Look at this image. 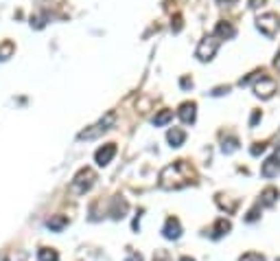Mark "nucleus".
Wrapping results in <instances>:
<instances>
[{
    "mask_svg": "<svg viewBox=\"0 0 280 261\" xmlns=\"http://www.w3.org/2000/svg\"><path fill=\"white\" fill-rule=\"evenodd\" d=\"M197 180L195 169L191 167V163L186 160H175L173 165L164 167L160 171V187L162 189H182V187H189Z\"/></svg>",
    "mask_w": 280,
    "mask_h": 261,
    "instance_id": "1",
    "label": "nucleus"
},
{
    "mask_svg": "<svg viewBox=\"0 0 280 261\" xmlns=\"http://www.w3.org/2000/svg\"><path fill=\"white\" fill-rule=\"evenodd\" d=\"M95 180H97V173L92 171L90 167H83V169H79V173H77L75 178H72V182H70V191H72V193H77V196H83L85 191H90V189H92Z\"/></svg>",
    "mask_w": 280,
    "mask_h": 261,
    "instance_id": "2",
    "label": "nucleus"
},
{
    "mask_svg": "<svg viewBox=\"0 0 280 261\" xmlns=\"http://www.w3.org/2000/svg\"><path fill=\"white\" fill-rule=\"evenodd\" d=\"M219 44H221V40H219L215 33H212V35H206L197 46V53H195L197 59H202V62H210V59L215 57Z\"/></svg>",
    "mask_w": 280,
    "mask_h": 261,
    "instance_id": "3",
    "label": "nucleus"
},
{
    "mask_svg": "<svg viewBox=\"0 0 280 261\" xmlns=\"http://www.w3.org/2000/svg\"><path fill=\"white\" fill-rule=\"evenodd\" d=\"M114 121H116V115H114V112H108V115H105L97 125H92V130H83L81 134H79V140L97 138L101 132H108V130L112 128V125H114Z\"/></svg>",
    "mask_w": 280,
    "mask_h": 261,
    "instance_id": "4",
    "label": "nucleus"
},
{
    "mask_svg": "<svg viewBox=\"0 0 280 261\" xmlns=\"http://www.w3.org/2000/svg\"><path fill=\"white\" fill-rule=\"evenodd\" d=\"M278 24H280V18H278V13H274V11L263 13V16H258V20H256L258 31L265 33L267 38H274V35H276Z\"/></svg>",
    "mask_w": 280,
    "mask_h": 261,
    "instance_id": "5",
    "label": "nucleus"
},
{
    "mask_svg": "<svg viewBox=\"0 0 280 261\" xmlns=\"http://www.w3.org/2000/svg\"><path fill=\"white\" fill-rule=\"evenodd\" d=\"M254 92H256V97H261V99H269V97L276 92V82H274L271 77L263 75V77H261V82H256Z\"/></svg>",
    "mask_w": 280,
    "mask_h": 261,
    "instance_id": "6",
    "label": "nucleus"
},
{
    "mask_svg": "<svg viewBox=\"0 0 280 261\" xmlns=\"http://www.w3.org/2000/svg\"><path fill=\"white\" fill-rule=\"evenodd\" d=\"M114 156H116V145L114 143H108V145H103L101 150H97L95 160H97L99 167H105V165L112 163V158H114Z\"/></svg>",
    "mask_w": 280,
    "mask_h": 261,
    "instance_id": "7",
    "label": "nucleus"
},
{
    "mask_svg": "<svg viewBox=\"0 0 280 261\" xmlns=\"http://www.w3.org/2000/svg\"><path fill=\"white\" fill-rule=\"evenodd\" d=\"M261 173H263L265 178H274V176H278V173H280V156H278V154H276V156H269L267 160H265Z\"/></svg>",
    "mask_w": 280,
    "mask_h": 261,
    "instance_id": "8",
    "label": "nucleus"
},
{
    "mask_svg": "<svg viewBox=\"0 0 280 261\" xmlns=\"http://www.w3.org/2000/svg\"><path fill=\"white\" fill-rule=\"evenodd\" d=\"M162 235H164L166 239H177L179 235H182V224H179L177 217H169V219H166Z\"/></svg>",
    "mask_w": 280,
    "mask_h": 261,
    "instance_id": "9",
    "label": "nucleus"
},
{
    "mask_svg": "<svg viewBox=\"0 0 280 261\" xmlns=\"http://www.w3.org/2000/svg\"><path fill=\"white\" fill-rule=\"evenodd\" d=\"M177 115H179V119H182L184 123H195V117H197V105L193 103V101H186V103L179 105Z\"/></svg>",
    "mask_w": 280,
    "mask_h": 261,
    "instance_id": "10",
    "label": "nucleus"
},
{
    "mask_svg": "<svg viewBox=\"0 0 280 261\" xmlns=\"http://www.w3.org/2000/svg\"><path fill=\"white\" fill-rule=\"evenodd\" d=\"M166 140L171 143V147H182V143L186 140V132L182 128H171L166 134Z\"/></svg>",
    "mask_w": 280,
    "mask_h": 261,
    "instance_id": "11",
    "label": "nucleus"
},
{
    "mask_svg": "<svg viewBox=\"0 0 280 261\" xmlns=\"http://www.w3.org/2000/svg\"><path fill=\"white\" fill-rule=\"evenodd\" d=\"M235 26H232L230 22H225V20H221V22L217 24V29H215V35L219 40H228V38H235Z\"/></svg>",
    "mask_w": 280,
    "mask_h": 261,
    "instance_id": "12",
    "label": "nucleus"
},
{
    "mask_svg": "<svg viewBox=\"0 0 280 261\" xmlns=\"http://www.w3.org/2000/svg\"><path fill=\"white\" fill-rule=\"evenodd\" d=\"M278 189H274V187H267L263 193H261V204L263 206H271V204H276V200H278Z\"/></svg>",
    "mask_w": 280,
    "mask_h": 261,
    "instance_id": "13",
    "label": "nucleus"
},
{
    "mask_svg": "<svg viewBox=\"0 0 280 261\" xmlns=\"http://www.w3.org/2000/svg\"><path fill=\"white\" fill-rule=\"evenodd\" d=\"M230 229H232L230 222H228V219H223V217H221V219H219V222L215 224V229L210 231V237H212V239H219V237H223Z\"/></svg>",
    "mask_w": 280,
    "mask_h": 261,
    "instance_id": "14",
    "label": "nucleus"
},
{
    "mask_svg": "<svg viewBox=\"0 0 280 261\" xmlns=\"http://www.w3.org/2000/svg\"><path fill=\"white\" fill-rule=\"evenodd\" d=\"M46 226H49L51 231L59 233V231L64 229V226H68V217H66V215H55V217H51L49 222H46Z\"/></svg>",
    "mask_w": 280,
    "mask_h": 261,
    "instance_id": "15",
    "label": "nucleus"
},
{
    "mask_svg": "<svg viewBox=\"0 0 280 261\" xmlns=\"http://www.w3.org/2000/svg\"><path fill=\"white\" fill-rule=\"evenodd\" d=\"M37 259L39 261H59V252L55 248H39Z\"/></svg>",
    "mask_w": 280,
    "mask_h": 261,
    "instance_id": "16",
    "label": "nucleus"
},
{
    "mask_svg": "<svg viewBox=\"0 0 280 261\" xmlns=\"http://www.w3.org/2000/svg\"><path fill=\"white\" fill-rule=\"evenodd\" d=\"M217 204L221 206L225 213H235V209H237V202H230V200H225L223 193H219V196H217Z\"/></svg>",
    "mask_w": 280,
    "mask_h": 261,
    "instance_id": "17",
    "label": "nucleus"
},
{
    "mask_svg": "<svg viewBox=\"0 0 280 261\" xmlns=\"http://www.w3.org/2000/svg\"><path fill=\"white\" fill-rule=\"evenodd\" d=\"M171 119H173V112L171 110H162L160 115H156V119H153V125H158V128H160V125L169 123Z\"/></svg>",
    "mask_w": 280,
    "mask_h": 261,
    "instance_id": "18",
    "label": "nucleus"
},
{
    "mask_svg": "<svg viewBox=\"0 0 280 261\" xmlns=\"http://www.w3.org/2000/svg\"><path fill=\"white\" fill-rule=\"evenodd\" d=\"M13 53V42H9V40H7V42L0 46V59H7Z\"/></svg>",
    "mask_w": 280,
    "mask_h": 261,
    "instance_id": "19",
    "label": "nucleus"
},
{
    "mask_svg": "<svg viewBox=\"0 0 280 261\" xmlns=\"http://www.w3.org/2000/svg\"><path fill=\"white\" fill-rule=\"evenodd\" d=\"M237 147H239V140H237L235 136L228 138V140H223V152H225V154H232V152L237 150Z\"/></svg>",
    "mask_w": 280,
    "mask_h": 261,
    "instance_id": "20",
    "label": "nucleus"
},
{
    "mask_svg": "<svg viewBox=\"0 0 280 261\" xmlns=\"http://www.w3.org/2000/svg\"><path fill=\"white\" fill-rule=\"evenodd\" d=\"M239 261H265V259L258 255V252H248V255H243Z\"/></svg>",
    "mask_w": 280,
    "mask_h": 261,
    "instance_id": "21",
    "label": "nucleus"
},
{
    "mask_svg": "<svg viewBox=\"0 0 280 261\" xmlns=\"http://www.w3.org/2000/svg\"><path fill=\"white\" fill-rule=\"evenodd\" d=\"M265 152V145L263 143H256L254 147H252V156H258V154H263Z\"/></svg>",
    "mask_w": 280,
    "mask_h": 261,
    "instance_id": "22",
    "label": "nucleus"
},
{
    "mask_svg": "<svg viewBox=\"0 0 280 261\" xmlns=\"http://www.w3.org/2000/svg\"><path fill=\"white\" fill-rule=\"evenodd\" d=\"M125 261H143V255H140V252H129Z\"/></svg>",
    "mask_w": 280,
    "mask_h": 261,
    "instance_id": "23",
    "label": "nucleus"
},
{
    "mask_svg": "<svg viewBox=\"0 0 280 261\" xmlns=\"http://www.w3.org/2000/svg\"><path fill=\"white\" fill-rule=\"evenodd\" d=\"M256 217H258V206H256V209H252V211H250V215H248V222H254Z\"/></svg>",
    "mask_w": 280,
    "mask_h": 261,
    "instance_id": "24",
    "label": "nucleus"
},
{
    "mask_svg": "<svg viewBox=\"0 0 280 261\" xmlns=\"http://www.w3.org/2000/svg\"><path fill=\"white\" fill-rule=\"evenodd\" d=\"M258 119H261V112H254V115H252V125H256Z\"/></svg>",
    "mask_w": 280,
    "mask_h": 261,
    "instance_id": "25",
    "label": "nucleus"
},
{
    "mask_svg": "<svg viewBox=\"0 0 280 261\" xmlns=\"http://www.w3.org/2000/svg\"><path fill=\"white\" fill-rule=\"evenodd\" d=\"M274 66H276V68H278V72H280V53H278V55H276V59H274Z\"/></svg>",
    "mask_w": 280,
    "mask_h": 261,
    "instance_id": "26",
    "label": "nucleus"
},
{
    "mask_svg": "<svg viewBox=\"0 0 280 261\" xmlns=\"http://www.w3.org/2000/svg\"><path fill=\"white\" fill-rule=\"evenodd\" d=\"M258 3H261V5H263V3H265V0H252V7H258Z\"/></svg>",
    "mask_w": 280,
    "mask_h": 261,
    "instance_id": "27",
    "label": "nucleus"
},
{
    "mask_svg": "<svg viewBox=\"0 0 280 261\" xmlns=\"http://www.w3.org/2000/svg\"><path fill=\"white\" fill-rule=\"evenodd\" d=\"M217 3L221 5V3H237V0H217Z\"/></svg>",
    "mask_w": 280,
    "mask_h": 261,
    "instance_id": "28",
    "label": "nucleus"
},
{
    "mask_svg": "<svg viewBox=\"0 0 280 261\" xmlns=\"http://www.w3.org/2000/svg\"><path fill=\"white\" fill-rule=\"evenodd\" d=\"M179 261H195V259H191V257H182V259H179Z\"/></svg>",
    "mask_w": 280,
    "mask_h": 261,
    "instance_id": "29",
    "label": "nucleus"
},
{
    "mask_svg": "<svg viewBox=\"0 0 280 261\" xmlns=\"http://www.w3.org/2000/svg\"><path fill=\"white\" fill-rule=\"evenodd\" d=\"M5 261H9V259H5Z\"/></svg>",
    "mask_w": 280,
    "mask_h": 261,
    "instance_id": "30",
    "label": "nucleus"
}]
</instances>
